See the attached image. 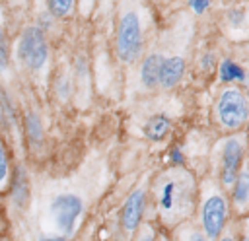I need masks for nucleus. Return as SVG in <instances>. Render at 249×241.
Returning a JSON list of instances; mask_svg holds the SVG:
<instances>
[{
	"label": "nucleus",
	"instance_id": "nucleus-1",
	"mask_svg": "<svg viewBox=\"0 0 249 241\" xmlns=\"http://www.w3.org/2000/svg\"><path fill=\"white\" fill-rule=\"evenodd\" d=\"M158 216L163 225H183L195 212L198 200L196 181L185 167H171L160 173L152 185Z\"/></svg>",
	"mask_w": 249,
	"mask_h": 241
},
{
	"label": "nucleus",
	"instance_id": "nucleus-2",
	"mask_svg": "<svg viewBox=\"0 0 249 241\" xmlns=\"http://www.w3.org/2000/svg\"><path fill=\"white\" fill-rule=\"evenodd\" d=\"M230 214H231V204L222 185H216L212 181L206 183L200 190L198 220H200V229L210 241H218L224 235V229L230 222Z\"/></svg>",
	"mask_w": 249,
	"mask_h": 241
},
{
	"label": "nucleus",
	"instance_id": "nucleus-3",
	"mask_svg": "<svg viewBox=\"0 0 249 241\" xmlns=\"http://www.w3.org/2000/svg\"><path fill=\"white\" fill-rule=\"evenodd\" d=\"M214 119L220 128L235 132L249 122V97L239 87H224L214 103Z\"/></svg>",
	"mask_w": 249,
	"mask_h": 241
},
{
	"label": "nucleus",
	"instance_id": "nucleus-4",
	"mask_svg": "<svg viewBox=\"0 0 249 241\" xmlns=\"http://www.w3.org/2000/svg\"><path fill=\"white\" fill-rule=\"evenodd\" d=\"M144 49V35L140 17L136 12L128 10L121 16L117 25V56L124 64H132L140 58Z\"/></svg>",
	"mask_w": 249,
	"mask_h": 241
},
{
	"label": "nucleus",
	"instance_id": "nucleus-5",
	"mask_svg": "<svg viewBox=\"0 0 249 241\" xmlns=\"http://www.w3.org/2000/svg\"><path fill=\"white\" fill-rule=\"evenodd\" d=\"M247 155V134H231L222 144L220 155V185L224 190H230L239 173L243 171V161Z\"/></svg>",
	"mask_w": 249,
	"mask_h": 241
},
{
	"label": "nucleus",
	"instance_id": "nucleus-6",
	"mask_svg": "<svg viewBox=\"0 0 249 241\" xmlns=\"http://www.w3.org/2000/svg\"><path fill=\"white\" fill-rule=\"evenodd\" d=\"M18 56L29 70H39L45 66L49 58V43L45 31L39 25H29L21 31L18 41Z\"/></svg>",
	"mask_w": 249,
	"mask_h": 241
},
{
	"label": "nucleus",
	"instance_id": "nucleus-7",
	"mask_svg": "<svg viewBox=\"0 0 249 241\" xmlns=\"http://www.w3.org/2000/svg\"><path fill=\"white\" fill-rule=\"evenodd\" d=\"M82 214H84V200L74 192H60L51 202L53 222L56 229L66 237L74 235Z\"/></svg>",
	"mask_w": 249,
	"mask_h": 241
},
{
	"label": "nucleus",
	"instance_id": "nucleus-8",
	"mask_svg": "<svg viewBox=\"0 0 249 241\" xmlns=\"http://www.w3.org/2000/svg\"><path fill=\"white\" fill-rule=\"evenodd\" d=\"M146 202H148V196L144 189H136L126 196L121 210V225L126 233H136L140 229L144 212H146Z\"/></svg>",
	"mask_w": 249,
	"mask_h": 241
},
{
	"label": "nucleus",
	"instance_id": "nucleus-9",
	"mask_svg": "<svg viewBox=\"0 0 249 241\" xmlns=\"http://www.w3.org/2000/svg\"><path fill=\"white\" fill-rule=\"evenodd\" d=\"M230 204L233 214L237 216L249 214V169H243L235 185L230 189Z\"/></svg>",
	"mask_w": 249,
	"mask_h": 241
},
{
	"label": "nucleus",
	"instance_id": "nucleus-10",
	"mask_svg": "<svg viewBox=\"0 0 249 241\" xmlns=\"http://www.w3.org/2000/svg\"><path fill=\"white\" fill-rule=\"evenodd\" d=\"M185 58L183 56H167L163 58L161 64V72H160V87L163 89H171L175 87L183 76H185Z\"/></svg>",
	"mask_w": 249,
	"mask_h": 241
},
{
	"label": "nucleus",
	"instance_id": "nucleus-11",
	"mask_svg": "<svg viewBox=\"0 0 249 241\" xmlns=\"http://www.w3.org/2000/svg\"><path fill=\"white\" fill-rule=\"evenodd\" d=\"M10 198L18 208H25L31 196V187H29V177L23 167H16L12 181H10Z\"/></svg>",
	"mask_w": 249,
	"mask_h": 241
},
{
	"label": "nucleus",
	"instance_id": "nucleus-12",
	"mask_svg": "<svg viewBox=\"0 0 249 241\" xmlns=\"http://www.w3.org/2000/svg\"><path fill=\"white\" fill-rule=\"evenodd\" d=\"M161 64H163V56L158 52L148 54L142 64H140V82L144 87L154 89L160 86V72H161Z\"/></svg>",
	"mask_w": 249,
	"mask_h": 241
},
{
	"label": "nucleus",
	"instance_id": "nucleus-13",
	"mask_svg": "<svg viewBox=\"0 0 249 241\" xmlns=\"http://www.w3.org/2000/svg\"><path fill=\"white\" fill-rule=\"evenodd\" d=\"M171 130V120L165 115H152L144 124V134L152 142H161Z\"/></svg>",
	"mask_w": 249,
	"mask_h": 241
},
{
	"label": "nucleus",
	"instance_id": "nucleus-14",
	"mask_svg": "<svg viewBox=\"0 0 249 241\" xmlns=\"http://www.w3.org/2000/svg\"><path fill=\"white\" fill-rule=\"evenodd\" d=\"M23 126H25V138L29 142V146L33 150H37L43 144V124H41V117L35 111H27L25 119H23Z\"/></svg>",
	"mask_w": 249,
	"mask_h": 241
},
{
	"label": "nucleus",
	"instance_id": "nucleus-15",
	"mask_svg": "<svg viewBox=\"0 0 249 241\" xmlns=\"http://www.w3.org/2000/svg\"><path fill=\"white\" fill-rule=\"evenodd\" d=\"M218 74H220V80L226 82V84H231V82H245V70L233 62L231 58H226L220 62L218 66Z\"/></svg>",
	"mask_w": 249,
	"mask_h": 241
},
{
	"label": "nucleus",
	"instance_id": "nucleus-16",
	"mask_svg": "<svg viewBox=\"0 0 249 241\" xmlns=\"http://www.w3.org/2000/svg\"><path fill=\"white\" fill-rule=\"evenodd\" d=\"M12 163H10V155H8V150H6V144L4 140L0 138V190H6L10 189V181H12Z\"/></svg>",
	"mask_w": 249,
	"mask_h": 241
},
{
	"label": "nucleus",
	"instance_id": "nucleus-17",
	"mask_svg": "<svg viewBox=\"0 0 249 241\" xmlns=\"http://www.w3.org/2000/svg\"><path fill=\"white\" fill-rule=\"evenodd\" d=\"M45 2H47V12L58 19L70 17L76 6V0H45Z\"/></svg>",
	"mask_w": 249,
	"mask_h": 241
},
{
	"label": "nucleus",
	"instance_id": "nucleus-18",
	"mask_svg": "<svg viewBox=\"0 0 249 241\" xmlns=\"http://www.w3.org/2000/svg\"><path fill=\"white\" fill-rule=\"evenodd\" d=\"M0 126L12 128L14 126V109L10 105V99L6 97L2 86H0Z\"/></svg>",
	"mask_w": 249,
	"mask_h": 241
},
{
	"label": "nucleus",
	"instance_id": "nucleus-19",
	"mask_svg": "<svg viewBox=\"0 0 249 241\" xmlns=\"http://www.w3.org/2000/svg\"><path fill=\"white\" fill-rule=\"evenodd\" d=\"M177 241H210L202 229H196L189 224H183L179 225V231H177Z\"/></svg>",
	"mask_w": 249,
	"mask_h": 241
},
{
	"label": "nucleus",
	"instance_id": "nucleus-20",
	"mask_svg": "<svg viewBox=\"0 0 249 241\" xmlns=\"http://www.w3.org/2000/svg\"><path fill=\"white\" fill-rule=\"evenodd\" d=\"M10 66V51H8V43H6V35L4 29L0 25V74H4Z\"/></svg>",
	"mask_w": 249,
	"mask_h": 241
},
{
	"label": "nucleus",
	"instance_id": "nucleus-21",
	"mask_svg": "<svg viewBox=\"0 0 249 241\" xmlns=\"http://www.w3.org/2000/svg\"><path fill=\"white\" fill-rule=\"evenodd\" d=\"M226 19L230 21V25L237 27V25H241L243 19H245V10H243V8H230V10L226 12Z\"/></svg>",
	"mask_w": 249,
	"mask_h": 241
},
{
	"label": "nucleus",
	"instance_id": "nucleus-22",
	"mask_svg": "<svg viewBox=\"0 0 249 241\" xmlns=\"http://www.w3.org/2000/svg\"><path fill=\"white\" fill-rule=\"evenodd\" d=\"M200 66H202V70H212V68H216V54L214 52H204L202 56H200Z\"/></svg>",
	"mask_w": 249,
	"mask_h": 241
},
{
	"label": "nucleus",
	"instance_id": "nucleus-23",
	"mask_svg": "<svg viewBox=\"0 0 249 241\" xmlns=\"http://www.w3.org/2000/svg\"><path fill=\"white\" fill-rule=\"evenodd\" d=\"M169 159H171V163H173V167H183V163H185V157H183V152H181L179 148H173V150L169 152Z\"/></svg>",
	"mask_w": 249,
	"mask_h": 241
},
{
	"label": "nucleus",
	"instance_id": "nucleus-24",
	"mask_svg": "<svg viewBox=\"0 0 249 241\" xmlns=\"http://www.w3.org/2000/svg\"><path fill=\"white\" fill-rule=\"evenodd\" d=\"M136 241H158V239H156V233H154V229H152V225H144L142 231L138 233Z\"/></svg>",
	"mask_w": 249,
	"mask_h": 241
},
{
	"label": "nucleus",
	"instance_id": "nucleus-25",
	"mask_svg": "<svg viewBox=\"0 0 249 241\" xmlns=\"http://www.w3.org/2000/svg\"><path fill=\"white\" fill-rule=\"evenodd\" d=\"M189 6L195 14H202L210 6V0H189Z\"/></svg>",
	"mask_w": 249,
	"mask_h": 241
},
{
	"label": "nucleus",
	"instance_id": "nucleus-26",
	"mask_svg": "<svg viewBox=\"0 0 249 241\" xmlns=\"http://www.w3.org/2000/svg\"><path fill=\"white\" fill-rule=\"evenodd\" d=\"M37 241H68V237L62 233H53V235H41Z\"/></svg>",
	"mask_w": 249,
	"mask_h": 241
},
{
	"label": "nucleus",
	"instance_id": "nucleus-27",
	"mask_svg": "<svg viewBox=\"0 0 249 241\" xmlns=\"http://www.w3.org/2000/svg\"><path fill=\"white\" fill-rule=\"evenodd\" d=\"M218 241H237V239H235V235H231V233H224Z\"/></svg>",
	"mask_w": 249,
	"mask_h": 241
},
{
	"label": "nucleus",
	"instance_id": "nucleus-28",
	"mask_svg": "<svg viewBox=\"0 0 249 241\" xmlns=\"http://www.w3.org/2000/svg\"><path fill=\"white\" fill-rule=\"evenodd\" d=\"M247 169H249V152H247Z\"/></svg>",
	"mask_w": 249,
	"mask_h": 241
}]
</instances>
